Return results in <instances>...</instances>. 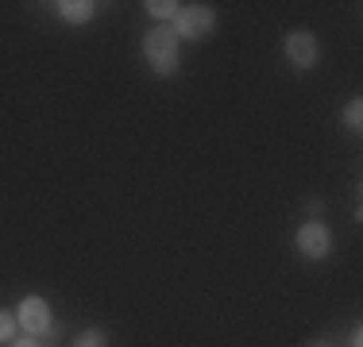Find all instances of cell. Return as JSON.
<instances>
[{"label":"cell","instance_id":"obj_1","mask_svg":"<svg viewBox=\"0 0 363 347\" xmlns=\"http://www.w3.org/2000/svg\"><path fill=\"white\" fill-rule=\"evenodd\" d=\"M178 50H182V39L174 35L170 23H155V28L143 35V58H147V66L155 69V77H174L178 74Z\"/></svg>","mask_w":363,"mask_h":347},{"label":"cell","instance_id":"obj_7","mask_svg":"<svg viewBox=\"0 0 363 347\" xmlns=\"http://www.w3.org/2000/svg\"><path fill=\"white\" fill-rule=\"evenodd\" d=\"M147 16H151V20H159V23H174V16L182 12V4L178 0H147Z\"/></svg>","mask_w":363,"mask_h":347},{"label":"cell","instance_id":"obj_2","mask_svg":"<svg viewBox=\"0 0 363 347\" xmlns=\"http://www.w3.org/2000/svg\"><path fill=\"white\" fill-rule=\"evenodd\" d=\"M174 35L186 42H201L205 35L217 28V12H213L209 4H182V12L174 16Z\"/></svg>","mask_w":363,"mask_h":347},{"label":"cell","instance_id":"obj_5","mask_svg":"<svg viewBox=\"0 0 363 347\" xmlns=\"http://www.w3.org/2000/svg\"><path fill=\"white\" fill-rule=\"evenodd\" d=\"M282 50H286V58H290L294 69H313L317 58H321V50H317V35H313V31H290L286 42H282Z\"/></svg>","mask_w":363,"mask_h":347},{"label":"cell","instance_id":"obj_10","mask_svg":"<svg viewBox=\"0 0 363 347\" xmlns=\"http://www.w3.org/2000/svg\"><path fill=\"white\" fill-rule=\"evenodd\" d=\"M344 127H352V132H359L363 127V104L352 101L348 108H344Z\"/></svg>","mask_w":363,"mask_h":347},{"label":"cell","instance_id":"obj_12","mask_svg":"<svg viewBox=\"0 0 363 347\" xmlns=\"http://www.w3.org/2000/svg\"><path fill=\"white\" fill-rule=\"evenodd\" d=\"M348 347H363V332H359V324L348 332Z\"/></svg>","mask_w":363,"mask_h":347},{"label":"cell","instance_id":"obj_13","mask_svg":"<svg viewBox=\"0 0 363 347\" xmlns=\"http://www.w3.org/2000/svg\"><path fill=\"white\" fill-rule=\"evenodd\" d=\"M309 347H328V343H309Z\"/></svg>","mask_w":363,"mask_h":347},{"label":"cell","instance_id":"obj_11","mask_svg":"<svg viewBox=\"0 0 363 347\" xmlns=\"http://www.w3.org/2000/svg\"><path fill=\"white\" fill-rule=\"evenodd\" d=\"M12 347H50V343L39 340V336H23V340H12Z\"/></svg>","mask_w":363,"mask_h":347},{"label":"cell","instance_id":"obj_4","mask_svg":"<svg viewBox=\"0 0 363 347\" xmlns=\"http://www.w3.org/2000/svg\"><path fill=\"white\" fill-rule=\"evenodd\" d=\"M294 247H298V255H306L309 263H321L328 251H333V232H328L321 220H306L298 228V236H294Z\"/></svg>","mask_w":363,"mask_h":347},{"label":"cell","instance_id":"obj_9","mask_svg":"<svg viewBox=\"0 0 363 347\" xmlns=\"http://www.w3.org/2000/svg\"><path fill=\"white\" fill-rule=\"evenodd\" d=\"M16 312H8V309H0V343H12V336H16Z\"/></svg>","mask_w":363,"mask_h":347},{"label":"cell","instance_id":"obj_8","mask_svg":"<svg viewBox=\"0 0 363 347\" xmlns=\"http://www.w3.org/2000/svg\"><path fill=\"white\" fill-rule=\"evenodd\" d=\"M74 347H108V336L101 328H85V332H77Z\"/></svg>","mask_w":363,"mask_h":347},{"label":"cell","instance_id":"obj_3","mask_svg":"<svg viewBox=\"0 0 363 347\" xmlns=\"http://www.w3.org/2000/svg\"><path fill=\"white\" fill-rule=\"evenodd\" d=\"M16 324L23 328V336H39V340L55 336V320H50L47 297H35V293H28V297L20 301V309H16Z\"/></svg>","mask_w":363,"mask_h":347},{"label":"cell","instance_id":"obj_6","mask_svg":"<svg viewBox=\"0 0 363 347\" xmlns=\"http://www.w3.org/2000/svg\"><path fill=\"white\" fill-rule=\"evenodd\" d=\"M97 8H101V4H93V0H58L55 12H58V20H62V23L82 28V23L97 20Z\"/></svg>","mask_w":363,"mask_h":347}]
</instances>
